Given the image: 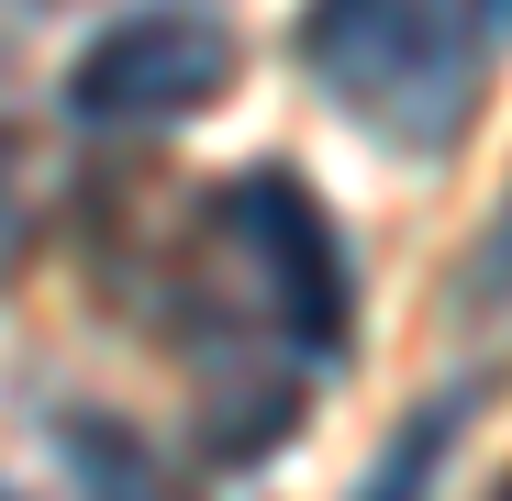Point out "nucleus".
I'll use <instances>...</instances> for the list:
<instances>
[{"instance_id": "f257e3e1", "label": "nucleus", "mask_w": 512, "mask_h": 501, "mask_svg": "<svg viewBox=\"0 0 512 501\" xmlns=\"http://www.w3.org/2000/svg\"><path fill=\"white\" fill-rule=\"evenodd\" d=\"M301 67L368 134L435 156L468 123V101H479L490 34H479L468 0H312L301 12Z\"/></svg>"}, {"instance_id": "f03ea898", "label": "nucleus", "mask_w": 512, "mask_h": 501, "mask_svg": "<svg viewBox=\"0 0 512 501\" xmlns=\"http://www.w3.org/2000/svg\"><path fill=\"white\" fill-rule=\"evenodd\" d=\"M201 245H212L223 290L268 323L279 357H301V368L346 357V334H357V268H346L334 212L312 201V179H290V167L223 179L212 212H201Z\"/></svg>"}, {"instance_id": "7ed1b4c3", "label": "nucleus", "mask_w": 512, "mask_h": 501, "mask_svg": "<svg viewBox=\"0 0 512 501\" xmlns=\"http://www.w3.org/2000/svg\"><path fill=\"white\" fill-rule=\"evenodd\" d=\"M234 90V23L223 12H190V0H156V12H123L112 34L78 45L67 67V123L90 134H156V123H190Z\"/></svg>"}, {"instance_id": "20e7f679", "label": "nucleus", "mask_w": 512, "mask_h": 501, "mask_svg": "<svg viewBox=\"0 0 512 501\" xmlns=\"http://www.w3.org/2000/svg\"><path fill=\"white\" fill-rule=\"evenodd\" d=\"M56 446H67V479H78V501H190L179 479H167L123 424H101V412H67L56 424Z\"/></svg>"}, {"instance_id": "39448f33", "label": "nucleus", "mask_w": 512, "mask_h": 501, "mask_svg": "<svg viewBox=\"0 0 512 501\" xmlns=\"http://www.w3.org/2000/svg\"><path fill=\"white\" fill-rule=\"evenodd\" d=\"M457 424H468V401H457V390H446V401H423L412 424L379 446V468L357 479V501H423V490H435V468H446V446H457Z\"/></svg>"}, {"instance_id": "423d86ee", "label": "nucleus", "mask_w": 512, "mask_h": 501, "mask_svg": "<svg viewBox=\"0 0 512 501\" xmlns=\"http://www.w3.org/2000/svg\"><path fill=\"white\" fill-rule=\"evenodd\" d=\"M468 301H512V201H501L490 245H468Z\"/></svg>"}, {"instance_id": "0eeeda50", "label": "nucleus", "mask_w": 512, "mask_h": 501, "mask_svg": "<svg viewBox=\"0 0 512 501\" xmlns=\"http://www.w3.org/2000/svg\"><path fill=\"white\" fill-rule=\"evenodd\" d=\"M12 257H23V156L0 134V290H12Z\"/></svg>"}, {"instance_id": "6e6552de", "label": "nucleus", "mask_w": 512, "mask_h": 501, "mask_svg": "<svg viewBox=\"0 0 512 501\" xmlns=\"http://www.w3.org/2000/svg\"><path fill=\"white\" fill-rule=\"evenodd\" d=\"M501 501H512V479H501Z\"/></svg>"}, {"instance_id": "1a4fd4ad", "label": "nucleus", "mask_w": 512, "mask_h": 501, "mask_svg": "<svg viewBox=\"0 0 512 501\" xmlns=\"http://www.w3.org/2000/svg\"><path fill=\"white\" fill-rule=\"evenodd\" d=\"M0 501H12V490H0Z\"/></svg>"}]
</instances>
